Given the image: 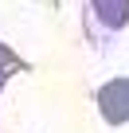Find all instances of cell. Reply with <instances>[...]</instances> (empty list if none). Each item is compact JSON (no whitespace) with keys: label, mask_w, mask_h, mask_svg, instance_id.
<instances>
[{"label":"cell","mask_w":129,"mask_h":133,"mask_svg":"<svg viewBox=\"0 0 129 133\" xmlns=\"http://www.w3.org/2000/svg\"><path fill=\"white\" fill-rule=\"evenodd\" d=\"M16 66H20V63L12 59V51H8L4 43H0V90H4V82L12 78V71H16Z\"/></svg>","instance_id":"obj_3"},{"label":"cell","mask_w":129,"mask_h":133,"mask_svg":"<svg viewBox=\"0 0 129 133\" xmlns=\"http://www.w3.org/2000/svg\"><path fill=\"white\" fill-rule=\"evenodd\" d=\"M82 24L94 43L113 39L129 28V0H82Z\"/></svg>","instance_id":"obj_1"},{"label":"cell","mask_w":129,"mask_h":133,"mask_svg":"<svg viewBox=\"0 0 129 133\" xmlns=\"http://www.w3.org/2000/svg\"><path fill=\"white\" fill-rule=\"evenodd\" d=\"M94 102H98V114H102L106 125H125L129 121V75L102 82Z\"/></svg>","instance_id":"obj_2"}]
</instances>
